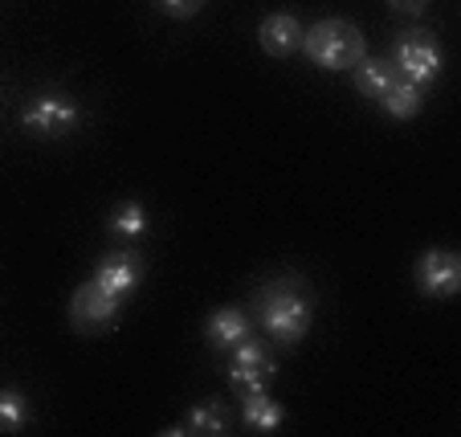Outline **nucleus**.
I'll return each instance as SVG.
<instances>
[{"mask_svg": "<svg viewBox=\"0 0 461 437\" xmlns=\"http://www.w3.org/2000/svg\"><path fill=\"white\" fill-rule=\"evenodd\" d=\"M29 421V401L17 388H0V433H21Z\"/></svg>", "mask_w": 461, "mask_h": 437, "instance_id": "2eb2a0df", "label": "nucleus"}, {"mask_svg": "<svg viewBox=\"0 0 461 437\" xmlns=\"http://www.w3.org/2000/svg\"><path fill=\"white\" fill-rule=\"evenodd\" d=\"M417 287L429 298H449L461 287V258L453 250H425L417 258Z\"/></svg>", "mask_w": 461, "mask_h": 437, "instance_id": "423d86ee", "label": "nucleus"}, {"mask_svg": "<svg viewBox=\"0 0 461 437\" xmlns=\"http://www.w3.org/2000/svg\"><path fill=\"white\" fill-rule=\"evenodd\" d=\"M258 323L266 327L274 343L294 348L306 340L314 323V303L298 278H274L258 290Z\"/></svg>", "mask_w": 461, "mask_h": 437, "instance_id": "f257e3e1", "label": "nucleus"}, {"mask_svg": "<svg viewBox=\"0 0 461 437\" xmlns=\"http://www.w3.org/2000/svg\"><path fill=\"white\" fill-rule=\"evenodd\" d=\"M156 5H159V13H167L172 21H192L204 9V0H156Z\"/></svg>", "mask_w": 461, "mask_h": 437, "instance_id": "a211bd4d", "label": "nucleus"}, {"mask_svg": "<svg viewBox=\"0 0 461 437\" xmlns=\"http://www.w3.org/2000/svg\"><path fill=\"white\" fill-rule=\"evenodd\" d=\"M375 103L384 106V114H392V119H417L420 114V106H425V98H420V86L417 82H409V78H401L396 74V82H392L388 90H384Z\"/></svg>", "mask_w": 461, "mask_h": 437, "instance_id": "f8f14e48", "label": "nucleus"}, {"mask_svg": "<svg viewBox=\"0 0 461 437\" xmlns=\"http://www.w3.org/2000/svg\"><path fill=\"white\" fill-rule=\"evenodd\" d=\"M274 372H278V364L274 360H266V364H229V385L241 388V393H261V388H270Z\"/></svg>", "mask_w": 461, "mask_h": 437, "instance_id": "ddd939ff", "label": "nucleus"}, {"mask_svg": "<svg viewBox=\"0 0 461 437\" xmlns=\"http://www.w3.org/2000/svg\"><path fill=\"white\" fill-rule=\"evenodd\" d=\"M188 433H209V437H221V433H229V409L225 405H217V401H209V405H196V409L188 413Z\"/></svg>", "mask_w": 461, "mask_h": 437, "instance_id": "4468645a", "label": "nucleus"}, {"mask_svg": "<svg viewBox=\"0 0 461 437\" xmlns=\"http://www.w3.org/2000/svg\"><path fill=\"white\" fill-rule=\"evenodd\" d=\"M298 50L306 53V61L311 66H319V70H351L359 58L367 53V37L359 25H351V21L343 17H327L319 21V25L303 29V45Z\"/></svg>", "mask_w": 461, "mask_h": 437, "instance_id": "f03ea898", "label": "nucleus"}, {"mask_svg": "<svg viewBox=\"0 0 461 437\" xmlns=\"http://www.w3.org/2000/svg\"><path fill=\"white\" fill-rule=\"evenodd\" d=\"M229 351H233V364H266V360H270V356H266V343L253 340V332L245 335L241 343H233Z\"/></svg>", "mask_w": 461, "mask_h": 437, "instance_id": "f3484780", "label": "nucleus"}, {"mask_svg": "<svg viewBox=\"0 0 461 437\" xmlns=\"http://www.w3.org/2000/svg\"><path fill=\"white\" fill-rule=\"evenodd\" d=\"M241 421L253 433H274V429H282V421H286V409H282L266 388H261V393H241Z\"/></svg>", "mask_w": 461, "mask_h": 437, "instance_id": "9d476101", "label": "nucleus"}, {"mask_svg": "<svg viewBox=\"0 0 461 437\" xmlns=\"http://www.w3.org/2000/svg\"><path fill=\"white\" fill-rule=\"evenodd\" d=\"M111 229L119 237H143L148 233V209L140 201H122L119 209L111 213Z\"/></svg>", "mask_w": 461, "mask_h": 437, "instance_id": "dca6fc26", "label": "nucleus"}, {"mask_svg": "<svg viewBox=\"0 0 461 437\" xmlns=\"http://www.w3.org/2000/svg\"><path fill=\"white\" fill-rule=\"evenodd\" d=\"M119 306H122V298H114L111 290H103L90 278V282H82L70 298V323L78 327V332H106V327L119 319Z\"/></svg>", "mask_w": 461, "mask_h": 437, "instance_id": "39448f33", "label": "nucleus"}, {"mask_svg": "<svg viewBox=\"0 0 461 437\" xmlns=\"http://www.w3.org/2000/svg\"><path fill=\"white\" fill-rule=\"evenodd\" d=\"M396 13H404V17H417V13H425L429 0H388Z\"/></svg>", "mask_w": 461, "mask_h": 437, "instance_id": "6ab92c4d", "label": "nucleus"}, {"mask_svg": "<svg viewBox=\"0 0 461 437\" xmlns=\"http://www.w3.org/2000/svg\"><path fill=\"white\" fill-rule=\"evenodd\" d=\"M392 66H396V74L409 82H417V86H425V82H437L445 70V53L441 45H437L433 33H425V29H409V33L396 37V45H392Z\"/></svg>", "mask_w": 461, "mask_h": 437, "instance_id": "7ed1b4c3", "label": "nucleus"}, {"mask_svg": "<svg viewBox=\"0 0 461 437\" xmlns=\"http://www.w3.org/2000/svg\"><path fill=\"white\" fill-rule=\"evenodd\" d=\"M82 123V111L70 95H58V90H45L33 95L21 111V127L29 135H41V140H58V135H70Z\"/></svg>", "mask_w": 461, "mask_h": 437, "instance_id": "20e7f679", "label": "nucleus"}, {"mask_svg": "<svg viewBox=\"0 0 461 437\" xmlns=\"http://www.w3.org/2000/svg\"><path fill=\"white\" fill-rule=\"evenodd\" d=\"M258 45L270 53V58H290V53H298V45H303V25H298V17L294 13H270V17H261Z\"/></svg>", "mask_w": 461, "mask_h": 437, "instance_id": "6e6552de", "label": "nucleus"}, {"mask_svg": "<svg viewBox=\"0 0 461 437\" xmlns=\"http://www.w3.org/2000/svg\"><path fill=\"white\" fill-rule=\"evenodd\" d=\"M90 278H95L103 290H111L114 298H127L143 278V258L135 254V250H114V254H106L103 262L95 266Z\"/></svg>", "mask_w": 461, "mask_h": 437, "instance_id": "0eeeda50", "label": "nucleus"}, {"mask_svg": "<svg viewBox=\"0 0 461 437\" xmlns=\"http://www.w3.org/2000/svg\"><path fill=\"white\" fill-rule=\"evenodd\" d=\"M245 335H249V315H245L241 306H221V311L209 315V323H204V340L217 351H229L233 343H241Z\"/></svg>", "mask_w": 461, "mask_h": 437, "instance_id": "1a4fd4ad", "label": "nucleus"}, {"mask_svg": "<svg viewBox=\"0 0 461 437\" xmlns=\"http://www.w3.org/2000/svg\"><path fill=\"white\" fill-rule=\"evenodd\" d=\"M351 82H356V90L364 98H380L384 90L396 82V66H392L388 58H372V53H364V58L351 66Z\"/></svg>", "mask_w": 461, "mask_h": 437, "instance_id": "9b49d317", "label": "nucleus"}]
</instances>
